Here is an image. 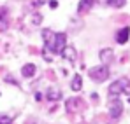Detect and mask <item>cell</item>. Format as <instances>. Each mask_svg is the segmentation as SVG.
I'll list each match as a JSON object with an SVG mask.
<instances>
[{
  "instance_id": "cell-1",
  "label": "cell",
  "mask_w": 130,
  "mask_h": 124,
  "mask_svg": "<svg viewBox=\"0 0 130 124\" xmlns=\"http://www.w3.org/2000/svg\"><path fill=\"white\" fill-rule=\"evenodd\" d=\"M42 39H44L46 49L51 51V53H55V54H62L63 47L67 45V35H65L63 32L56 33V32L46 28V30H42Z\"/></svg>"
},
{
  "instance_id": "cell-2",
  "label": "cell",
  "mask_w": 130,
  "mask_h": 124,
  "mask_svg": "<svg viewBox=\"0 0 130 124\" xmlns=\"http://www.w3.org/2000/svg\"><path fill=\"white\" fill-rule=\"evenodd\" d=\"M107 93L111 98H118L120 94H130V81L127 77H121V79L114 81L109 86Z\"/></svg>"
},
{
  "instance_id": "cell-3",
  "label": "cell",
  "mask_w": 130,
  "mask_h": 124,
  "mask_svg": "<svg viewBox=\"0 0 130 124\" xmlns=\"http://www.w3.org/2000/svg\"><path fill=\"white\" fill-rule=\"evenodd\" d=\"M109 66L107 65H99V66H91L90 68V72H88V75H90V79L91 81H95V82H104V81H107L109 79Z\"/></svg>"
},
{
  "instance_id": "cell-4",
  "label": "cell",
  "mask_w": 130,
  "mask_h": 124,
  "mask_svg": "<svg viewBox=\"0 0 130 124\" xmlns=\"http://www.w3.org/2000/svg\"><path fill=\"white\" fill-rule=\"evenodd\" d=\"M121 114H123V103H121V100H118V98L111 100V103H109V115L112 119H118Z\"/></svg>"
},
{
  "instance_id": "cell-5",
  "label": "cell",
  "mask_w": 130,
  "mask_h": 124,
  "mask_svg": "<svg viewBox=\"0 0 130 124\" xmlns=\"http://www.w3.org/2000/svg\"><path fill=\"white\" fill-rule=\"evenodd\" d=\"M130 39V28L128 26H123L121 30H118V33H116V42L118 44H127Z\"/></svg>"
},
{
  "instance_id": "cell-6",
  "label": "cell",
  "mask_w": 130,
  "mask_h": 124,
  "mask_svg": "<svg viewBox=\"0 0 130 124\" xmlns=\"http://www.w3.org/2000/svg\"><path fill=\"white\" fill-rule=\"evenodd\" d=\"M46 100H49V102H58V100H62V91L58 89V87H49L47 91H46Z\"/></svg>"
},
{
  "instance_id": "cell-7",
  "label": "cell",
  "mask_w": 130,
  "mask_h": 124,
  "mask_svg": "<svg viewBox=\"0 0 130 124\" xmlns=\"http://www.w3.org/2000/svg\"><path fill=\"white\" fill-rule=\"evenodd\" d=\"M35 72H37V66H35L34 63H26V65H23V68H21V75L25 77V79L34 77Z\"/></svg>"
},
{
  "instance_id": "cell-8",
  "label": "cell",
  "mask_w": 130,
  "mask_h": 124,
  "mask_svg": "<svg viewBox=\"0 0 130 124\" xmlns=\"http://www.w3.org/2000/svg\"><path fill=\"white\" fill-rule=\"evenodd\" d=\"M99 56H100L102 65H109V63L114 60V53H112V49H109V47H107V49H102Z\"/></svg>"
},
{
  "instance_id": "cell-9",
  "label": "cell",
  "mask_w": 130,
  "mask_h": 124,
  "mask_svg": "<svg viewBox=\"0 0 130 124\" xmlns=\"http://www.w3.org/2000/svg\"><path fill=\"white\" fill-rule=\"evenodd\" d=\"M9 28V19H7V9L0 7V32H7Z\"/></svg>"
},
{
  "instance_id": "cell-10",
  "label": "cell",
  "mask_w": 130,
  "mask_h": 124,
  "mask_svg": "<svg viewBox=\"0 0 130 124\" xmlns=\"http://www.w3.org/2000/svg\"><path fill=\"white\" fill-rule=\"evenodd\" d=\"M93 4H95V0H81V2H79V5H77V12H79V14L88 12V11L93 7Z\"/></svg>"
},
{
  "instance_id": "cell-11",
  "label": "cell",
  "mask_w": 130,
  "mask_h": 124,
  "mask_svg": "<svg viewBox=\"0 0 130 124\" xmlns=\"http://www.w3.org/2000/svg\"><path fill=\"white\" fill-rule=\"evenodd\" d=\"M62 56H63L65 60H69V61H74L76 60V49L70 47V45H65L63 51H62Z\"/></svg>"
},
{
  "instance_id": "cell-12",
  "label": "cell",
  "mask_w": 130,
  "mask_h": 124,
  "mask_svg": "<svg viewBox=\"0 0 130 124\" xmlns=\"http://www.w3.org/2000/svg\"><path fill=\"white\" fill-rule=\"evenodd\" d=\"M81 87H83V79H81V75H74V77H72V82H70V89H72V91H81Z\"/></svg>"
},
{
  "instance_id": "cell-13",
  "label": "cell",
  "mask_w": 130,
  "mask_h": 124,
  "mask_svg": "<svg viewBox=\"0 0 130 124\" xmlns=\"http://www.w3.org/2000/svg\"><path fill=\"white\" fill-rule=\"evenodd\" d=\"M106 2H107L109 7H114V9H121L127 4V0H106Z\"/></svg>"
},
{
  "instance_id": "cell-14",
  "label": "cell",
  "mask_w": 130,
  "mask_h": 124,
  "mask_svg": "<svg viewBox=\"0 0 130 124\" xmlns=\"http://www.w3.org/2000/svg\"><path fill=\"white\" fill-rule=\"evenodd\" d=\"M77 98H70V100H67V110H74L76 107H77Z\"/></svg>"
},
{
  "instance_id": "cell-15",
  "label": "cell",
  "mask_w": 130,
  "mask_h": 124,
  "mask_svg": "<svg viewBox=\"0 0 130 124\" xmlns=\"http://www.w3.org/2000/svg\"><path fill=\"white\" fill-rule=\"evenodd\" d=\"M41 21H42V16H41L39 12L32 14V23H34V24H41Z\"/></svg>"
},
{
  "instance_id": "cell-16",
  "label": "cell",
  "mask_w": 130,
  "mask_h": 124,
  "mask_svg": "<svg viewBox=\"0 0 130 124\" xmlns=\"http://www.w3.org/2000/svg\"><path fill=\"white\" fill-rule=\"evenodd\" d=\"M0 124H12V119L9 115H0Z\"/></svg>"
},
{
  "instance_id": "cell-17",
  "label": "cell",
  "mask_w": 130,
  "mask_h": 124,
  "mask_svg": "<svg viewBox=\"0 0 130 124\" xmlns=\"http://www.w3.org/2000/svg\"><path fill=\"white\" fill-rule=\"evenodd\" d=\"M42 4H46V0H37L35 2V5H42Z\"/></svg>"
}]
</instances>
